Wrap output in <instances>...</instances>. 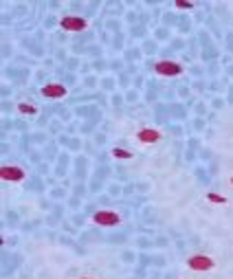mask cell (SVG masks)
Instances as JSON below:
<instances>
[{"label": "cell", "mask_w": 233, "mask_h": 279, "mask_svg": "<svg viewBox=\"0 0 233 279\" xmlns=\"http://www.w3.org/2000/svg\"><path fill=\"white\" fill-rule=\"evenodd\" d=\"M92 222L97 226H117L121 224V216L117 211H110V209H101V211L92 213Z\"/></svg>", "instance_id": "obj_1"}, {"label": "cell", "mask_w": 233, "mask_h": 279, "mask_svg": "<svg viewBox=\"0 0 233 279\" xmlns=\"http://www.w3.org/2000/svg\"><path fill=\"white\" fill-rule=\"evenodd\" d=\"M60 27L68 33H79L88 27V22L84 18H77V16H64V18L60 20Z\"/></svg>", "instance_id": "obj_2"}, {"label": "cell", "mask_w": 233, "mask_h": 279, "mask_svg": "<svg viewBox=\"0 0 233 279\" xmlns=\"http://www.w3.org/2000/svg\"><path fill=\"white\" fill-rule=\"evenodd\" d=\"M187 266L193 270H211L215 268V259L209 255H191L187 259Z\"/></svg>", "instance_id": "obj_3"}, {"label": "cell", "mask_w": 233, "mask_h": 279, "mask_svg": "<svg viewBox=\"0 0 233 279\" xmlns=\"http://www.w3.org/2000/svg\"><path fill=\"white\" fill-rule=\"evenodd\" d=\"M0 176H2V180H22V178H24V169L9 165V167L0 169Z\"/></svg>", "instance_id": "obj_4"}, {"label": "cell", "mask_w": 233, "mask_h": 279, "mask_svg": "<svg viewBox=\"0 0 233 279\" xmlns=\"http://www.w3.org/2000/svg\"><path fill=\"white\" fill-rule=\"evenodd\" d=\"M40 93L44 95V97H51V99H57V97H64L68 90L64 88V86H60V84H48V86H44V88H40Z\"/></svg>", "instance_id": "obj_5"}, {"label": "cell", "mask_w": 233, "mask_h": 279, "mask_svg": "<svg viewBox=\"0 0 233 279\" xmlns=\"http://www.w3.org/2000/svg\"><path fill=\"white\" fill-rule=\"evenodd\" d=\"M136 139H139L141 143H158L161 141V132H158V130H139Z\"/></svg>", "instance_id": "obj_6"}, {"label": "cell", "mask_w": 233, "mask_h": 279, "mask_svg": "<svg viewBox=\"0 0 233 279\" xmlns=\"http://www.w3.org/2000/svg\"><path fill=\"white\" fill-rule=\"evenodd\" d=\"M156 71L161 73V75H178L183 68H180L178 64H174V62H161L156 66Z\"/></svg>", "instance_id": "obj_7"}, {"label": "cell", "mask_w": 233, "mask_h": 279, "mask_svg": "<svg viewBox=\"0 0 233 279\" xmlns=\"http://www.w3.org/2000/svg\"><path fill=\"white\" fill-rule=\"evenodd\" d=\"M112 156L114 159H132V154L127 150H121V147H114L112 150Z\"/></svg>", "instance_id": "obj_8"}, {"label": "cell", "mask_w": 233, "mask_h": 279, "mask_svg": "<svg viewBox=\"0 0 233 279\" xmlns=\"http://www.w3.org/2000/svg\"><path fill=\"white\" fill-rule=\"evenodd\" d=\"M207 200H209V202H220V204H227V198H224V196H218V194H207Z\"/></svg>", "instance_id": "obj_9"}, {"label": "cell", "mask_w": 233, "mask_h": 279, "mask_svg": "<svg viewBox=\"0 0 233 279\" xmlns=\"http://www.w3.org/2000/svg\"><path fill=\"white\" fill-rule=\"evenodd\" d=\"M20 112H29V115H33V112H35V106H26V103H20Z\"/></svg>", "instance_id": "obj_10"}, {"label": "cell", "mask_w": 233, "mask_h": 279, "mask_svg": "<svg viewBox=\"0 0 233 279\" xmlns=\"http://www.w3.org/2000/svg\"><path fill=\"white\" fill-rule=\"evenodd\" d=\"M176 7H183V9H189V7H193L191 2H176Z\"/></svg>", "instance_id": "obj_11"}, {"label": "cell", "mask_w": 233, "mask_h": 279, "mask_svg": "<svg viewBox=\"0 0 233 279\" xmlns=\"http://www.w3.org/2000/svg\"><path fill=\"white\" fill-rule=\"evenodd\" d=\"M79 279H95L92 275H84V277H79Z\"/></svg>", "instance_id": "obj_12"}, {"label": "cell", "mask_w": 233, "mask_h": 279, "mask_svg": "<svg viewBox=\"0 0 233 279\" xmlns=\"http://www.w3.org/2000/svg\"><path fill=\"white\" fill-rule=\"evenodd\" d=\"M229 182H231V185H233V176H231V180H229Z\"/></svg>", "instance_id": "obj_13"}]
</instances>
